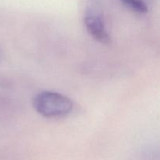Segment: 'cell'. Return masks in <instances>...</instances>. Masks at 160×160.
Instances as JSON below:
<instances>
[{"label":"cell","instance_id":"cell-2","mask_svg":"<svg viewBox=\"0 0 160 160\" xmlns=\"http://www.w3.org/2000/svg\"><path fill=\"white\" fill-rule=\"evenodd\" d=\"M84 23L88 33L95 41L105 45L110 43V35L101 15L90 9L84 15Z\"/></svg>","mask_w":160,"mask_h":160},{"label":"cell","instance_id":"cell-3","mask_svg":"<svg viewBox=\"0 0 160 160\" xmlns=\"http://www.w3.org/2000/svg\"><path fill=\"white\" fill-rule=\"evenodd\" d=\"M127 8L139 14H145L148 12L147 3L144 0H120Z\"/></svg>","mask_w":160,"mask_h":160},{"label":"cell","instance_id":"cell-4","mask_svg":"<svg viewBox=\"0 0 160 160\" xmlns=\"http://www.w3.org/2000/svg\"><path fill=\"white\" fill-rule=\"evenodd\" d=\"M1 57H2V53H1V50H0V60H1Z\"/></svg>","mask_w":160,"mask_h":160},{"label":"cell","instance_id":"cell-1","mask_svg":"<svg viewBox=\"0 0 160 160\" xmlns=\"http://www.w3.org/2000/svg\"><path fill=\"white\" fill-rule=\"evenodd\" d=\"M33 106L38 113L48 118L62 117L73 111V102L68 96L53 91H42L34 96Z\"/></svg>","mask_w":160,"mask_h":160}]
</instances>
